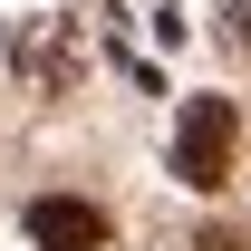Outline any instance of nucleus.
<instances>
[{
    "mask_svg": "<svg viewBox=\"0 0 251 251\" xmlns=\"http://www.w3.org/2000/svg\"><path fill=\"white\" fill-rule=\"evenodd\" d=\"M29 242L39 251H97V242H106V213L77 203V193H39V203H29Z\"/></svg>",
    "mask_w": 251,
    "mask_h": 251,
    "instance_id": "2",
    "label": "nucleus"
},
{
    "mask_svg": "<svg viewBox=\"0 0 251 251\" xmlns=\"http://www.w3.org/2000/svg\"><path fill=\"white\" fill-rule=\"evenodd\" d=\"M222 39H232V49H251V0H222Z\"/></svg>",
    "mask_w": 251,
    "mask_h": 251,
    "instance_id": "3",
    "label": "nucleus"
},
{
    "mask_svg": "<svg viewBox=\"0 0 251 251\" xmlns=\"http://www.w3.org/2000/svg\"><path fill=\"white\" fill-rule=\"evenodd\" d=\"M174 174H184L193 193H213L222 174H232V106L222 97H193L184 126H174Z\"/></svg>",
    "mask_w": 251,
    "mask_h": 251,
    "instance_id": "1",
    "label": "nucleus"
}]
</instances>
